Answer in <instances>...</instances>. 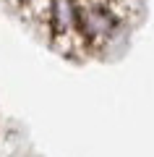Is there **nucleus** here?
<instances>
[{
  "instance_id": "f257e3e1",
  "label": "nucleus",
  "mask_w": 154,
  "mask_h": 157,
  "mask_svg": "<svg viewBox=\"0 0 154 157\" xmlns=\"http://www.w3.org/2000/svg\"><path fill=\"white\" fill-rule=\"evenodd\" d=\"M78 6H81L78 32L89 45V50L94 52L115 39V34L120 32L123 21H126V13H120L115 6L105 0H78Z\"/></svg>"
}]
</instances>
